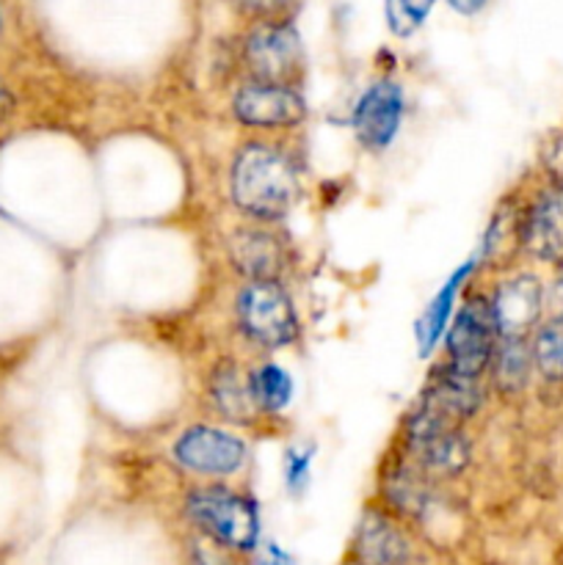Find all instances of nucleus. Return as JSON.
I'll list each match as a JSON object with an SVG mask.
<instances>
[{"instance_id": "f257e3e1", "label": "nucleus", "mask_w": 563, "mask_h": 565, "mask_svg": "<svg viewBox=\"0 0 563 565\" xmlns=\"http://www.w3.org/2000/svg\"><path fill=\"white\" fill-rule=\"evenodd\" d=\"M232 202L254 221H279L298 199V171L282 149L246 143L232 160Z\"/></svg>"}, {"instance_id": "f03ea898", "label": "nucleus", "mask_w": 563, "mask_h": 565, "mask_svg": "<svg viewBox=\"0 0 563 565\" xmlns=\"http://www.w3.org/2000/svg\"><path fill=\"white\" fill-rule=\"evenodd\" d=\"M188 516L208 535L213 544L235 552H248L257 546L259 516L252 500L230 489L208 486L188 497Z\"/></svg>"}, {"instance_id": "7ed1b4c3", "label": "nucleus", "mask_w": 563, "mask_h": 565, "mask_svg": "<svg viewBox=\"0 0 563 565\" xmlns=\"http://www.w3.org/2000/svg\"><path fill=\"white\" fill-rule=\"evenodd\" d=\"M237 323L241 331L259 348L290 345L298 337V315L282 281H248L237 292Z\"/></svg>"}, {"instance_id": "20e7f679", "label": "nucleus", "mask_w": 563, "mask_h": 565, "mask_svg": "<svg viewBox=\"0 0 563 565\" xmlns=\"http://www.w3.org/2000/svg\"><path fill=\"white\" fill-rule=\"evenodd\" d=\"M243 64L252 81L296 86L304 75V44L285 20H263L243 42Z\"/></svg>"}, {"instance_id": "39448f33", "label": "nucleus", "mask_w": 563, "mask_h": 565, "mask_svg": "<svg viewBox=\"0 0 563 565\" xmlns=\"http://www.w3.org/2000/svg\"><path fill=\"white\" fill-rule=\"evenodd\" d=\"M406 445L414 467L428 478H456L469 463V441L461 425L431 417L417 406L406 419Z\"/></svg>"}, {"instance_id": "423d86ee", "label": "nucleus", "mask_w": 563, "mask_h": 565, "mask_svg": "<svg viewBox=\"0 0 563 565\" xmlns=\"http://www.w3.org/2000/svg\"><path fill=\"white\" fill-rule=\"evenodd\" d=\"M500 334H497L491 303L486 298H467L447 329V367L456 373L480 375L489 370Z\"/></svg>"}, {"instance_id": "0eeeda50", "label": "nucleus", "mask_w": 563, "mask_h": 565, "mask_svg": "<svg viewBox=\"0 0 563 565\" xmlns=\"http://www.w3.org/2000/svg\"><path fill=\"white\" fill-rule=\"evenodd\" d=\"M232 114L237 121L263 130H279V127H296L307 116V103L296 86H279V83H246L232 97Z\"/></svg>"}, {"instance_id": "6e6552de", "label": "nucleus", "mask_w": 563, "mask_h": 565, "mask_svg": "<svg viewBox=\"0 0 563 565\" xmlns=\"http://www.w3.org/2000/svg\"><path fill=\"white\" fill-rule=\"evenodd\" d=\"M246 445L237 436L213 425H193L177 439L174 458L199 475H232L246 463Z\"/></svg>"}, {"instance_id": "1a4fd4ad", "label": "nucleus", "mask_w": 563, "mask_h": 565, "mask_svg": "<svg viewBox=\"0 0 563 565\" xmlns=\"http://www.w3.org/2000/svg\"><path fill=\"white\" fill-rule=\"evenodd\" d=\"M403 121V92L397 83L379 81L362 94L353 110V130L362 141L364 149H381L390 147L397 136V127Z\"/></svg>"}, {"instance_id": "9d476101", "label": "nucleus", "mask_w": 563, "mask_h": 565, "mask_svg": "<svg viewBox=\"0 0 563 565\" xmlns=\"http://www.w3.org/2000/svg\"><path fill=\"white\" fill-rule=\"evenodd\" d=\"M522 248L563 270V182L541 193L522 215Z\"/></svg>"}, {"instance_id": "9b49d317", "label": "nucleus", "mask_w": 563, "mask_h": 565, "mask_svg": "<svg viewBox=\"0 0 563 565\" xmlns=\"http://www.w3.org/2000/svg\"><path fill=\"white\" fill-rule=\"evenodd\" d=\"M480 403H484L480 379L456 373L453 367L442 364V367L431 375L423 397L417 401V408L428 412L431 417L445 419V423L464 425V419H469L478 412Z\"/></svg>"}, {"instance_id": "f8f14e48", "label": "nucleus", "mask_w": 563, "mask_h": 565, "mask_svg": "<svg viewBox=\"0 0 563 565\" xmlns=\"http://www.w3.org/2000/svg\"><path fill=\"white\" fill-rule=\"evenodd\" d=\"M230 259L237 274L246 276L248 281H279L290 263V254L279 235L263 226H246L232 235Z\"/></svg>"}, {"instance_id": "ddd939ff", "label": "nucleus", "mask_w": 563, "mask_h": 565, "mask_svg": "<svg viewBox=\"0 0 563 565\" xmlns=\"http://www.w3.org/2000/svg\"><path fill=\"white\" fill-rule=\"evenodd\" d=\"M491 315H495L497 334L500 337H528L541 318L544 292L535 276H513L497 287L491 298Z\"/></svg>"}, {"instance_id": "4468645a", "label": "nucleus", "mask_w": 563, "mask_h": 565, "mask_svg": "<svg viewBox=\"0 0 563 565\" xmlns=\"http://www.w3.org/2000/svg\"><path fill=\"white\" fill-rule=\"evenodd\" d=\"M353 552H357L362 565H406L408 563V544L401 535V530L390 522V519L379 516V513H368L357 530V541H353Z\"/></svg>"}, {"instance_id": "2eb2a0df", "label": "nucleus", "mask_w": 563, "mask_h": 565, "mask_svg": "<svg viewBox=\"0 0 563 565\" xmlns=\"http://www.w3.org/2000/svg\"><path fill=\"white\" fill-rule=\"evenodd\" d=\"M210 395H213L215 408L224 414L232 423H254L259 417V406L254 401L252 384H248V375L241 373V367L235 364H219L213 370V379H210Z\"/></svg>"}, {"instance_id": "dca6fc26", "label": "nucleus", "mask_w": 563, "mask_h": 565, "mask_svg": "<svg viewBox=\"0 0 563 565\" xmlns=\"http://www.w3.org/2000/svg\"><path fill=\"white\" fill-rule=\"evenodd\" d=\"M489 367H495V384L500 392H522L528 384L533 353L524 337H500Z\"/></svg>"}, {"instance_id": "f3484780", "label": "nucleus", "mask_w": 563, "mask_h": 565, "mask_svg": "<svg viewBox=\"0 0 563 565\" xmlns=\"http://www.w3.org/2000/svg\"><path fill=\"white\" fill-rule=\"evenodd\" d=\"M248 384H252L254 401H257L259 412L279 414L290 406L293 379L279 367V364H257V367L248 373Z\"/></svg>"}, {"instance_id": "a211bd4d", "label": "nucleus", "mask_w": 563, "mask_h": 565, "mask_svg": "<svg viewBox=\"0 0 563 565\" xmlns=\"http://www.w3.org/2000/svg\"><path fill=\"white\" fill-rule=\"evenodd\" d=\"M530 353H533V367L546 381H563V315H555L535 329Z\"/></svg>"}, {"instance_id": "6ab92c4d", "label": "nucleus", "mask_w": 563, "mask_h": 565, "mask_svg": "<svg viewBox=\"0 0 563 565\" xmlns=\"http://www.w3.org/2000/svg\"><path fill=\"white\" fill-rule=\"evenodd\" d=\"M469 268H472V265H464V268L458 270L450 281H447L445 290H439V296L431 301V307L425 309L423 320H419V326H417V337H419V345H423V351H431V348L436 345V340L442 337V331H445L447 320H450V315H453L456 290L461 287L464 276L469 274Z\"/></svg>"}, {"instance_id": "aec40b11", "label": "nucleus", "mask_w": 563, "mask_h": 565, "mask_svg": "<svg viewBox=\"0 0 563 565\" xmlns=\"http://www.w3.org/2000/svg\"><path fill=\"white\" fill-rule=\"evenodd\" d=\"M434 6L436 0H384L386 28H390L397 39L414 36V33L423 28V22L428 20Z\"/></svg>"}, {"instance_id": "412c9836", "label": "nucleus", "mask_w": 563, "mask_h": 565, "mask_svg": "<svg viewBox=\"0 0 563 565\" xmlns=\"http://www.w3.org/2000/svg\"><path fill=\"white\" fill-rule=\"evenodd\" d=\"M235 3L243 14L263 22V20H282L296 0H235Z\"/></svg>"}, {"instance_id": "4be33fe9", "label": "nucleus", "mask_w": 563, "mask_h": 565, "mask_svg": "<svg viewBox=\"0 0 563 565\" xmlns=\"http://www.w3.org/2000/svg\"><path fill=\"white\" fill-rule=\"evenodd\" d=\"M309 475V452L298 450V447H290L285 452V478L290 489H301L307 483Z\"/></svg>"}, {"instance_id": "5701e85b", "label": "nucleus", "mask_w": 563, "mask_h": 565, "mask_svg": "<svg viewBox=\"0 0 563 565\" xmlns=\"http://www.w3.org/2000/svg\"><path fill=\"white\" fill-rule=\"evenodd\" d=\"M11 114H14V94H11L9 86L0 81V125L9 121Z\"/></svg>"}, {"instance_id": "b1692460", "label": "nucleus", "mask_w": 563, "mask_h": 565, "mask_svg": "<svg viewBox=\"0 0 563 565\" xmlns=\"http://www.w3.org/2000/svg\"><path fill=\"white\" fill-rule=\"evenodd\" d=\"M447 3H450V9L458 11V14L472 17V14H478V11L484 9V6L489 3V0H447Z\"/></svg>"}, {"instance_id": "393cba45", "label": "nucleus", "mask_w": 563, "mask_h": 565, "mask_svg": "<svg viewBox=\"0 0 563 565\" xmlns=\"http://www.w3.org/2000/svg\"><path fill=\"white\" fill-rule=\"evenodd\" d=\"M552 307H555V315H563V274L552 287Z\"/></svg>"}, {"instance_id": "a878e982", "label": "nucleus", "mask_w": 563, "mask_h": 565, "mask_svg": "<svg viewBox=\"0 0 563 565\" xmlns=\"http://www.w3.org/2000/svg\"><path fill=\"white\" fill-rule=\"evenodd\" d=\"M265 565H293V561L285 555V552H279L276 546H270L268 557H265Z\"/></svg>"}, {"instance_id": "bb28decb", "label": "nucleus", "mask_w": 563, "mask_h": 565, "mask_svg": "<svg viewBox=\"0 0 563 565\" xmlns=\"http://www.w3.org/2000/svg\"><path fill=\"white\" fill-rule=\"evenodd\" d=\"M0 28H3V17H0Z\"/></svg>"}]
</instances>
